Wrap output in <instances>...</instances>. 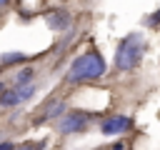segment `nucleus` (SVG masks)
I'll list each match as a JSON object with an SVG mask.
<instances>
[{
  "label": "nucleus",
  "mask_w": 160,
  "mask_h": 150,
  "mask_svg": "<svg viewBox=\"0 0 160 150\" xmlns=\"http://www.w3.org/2000/svg\"><path fill=\"white\" fill-rule=\"evenodd\" d=\"M45 142H22V145H15V150H42Z\"/></svg>",
  "instance_id": "9d476101"
},
{
  "label": "nucleus",
  "mask_w": 160,
  "mask_h": 150,
  "mask_svg": "<svg viewBox=\"0 0 160 150\" xmlns=\"http://www.w3.org/2000/svg\"><path fill=\"white\" fill-rule=\"evenodd\" d=\"M130 128H132V120L128 115H112V118H105L100 122V130L105 135H120V132H125Z\"/></svg>",
  "instance_id": "20e7f679"
},
{
  "label": "nucleus",
  "mask_w": 160,
  "mask_h": 150,
  "mask_svg": "<svg viewBox=\"0 0 160 150\" xmlns=\"http://www.w3.org/2000/svg\"><path fill=\"white\" fill-rule=\"evenodd\" d=\"M0 150H15V145H12V142H8V140H5V142H2V145H0Z\"/></svg>",
  "instance_id": "f8f14e48"
},
{
  "label": "nucleus",
  "mask_w": 160,
  "mask_h": 150,
  "mask_svg": "<svg viewBox=\"0 0 160 150\" xmlns=\"http://www.w3.org/2000/svg\"><path fill=\"white\" fill-rule=\"evenodd\" d=\"M62 115H65V102H62V100H55V102H50V105L45 108V112H42L40 118H35V125L48 122V120H52V118H62Z\"/></svg>",
  "instance_id": "39448f33"
},
{
  "label": "nucleus",
  "mask_w": 160,
  "mask_h": 150,
  "mask_svg": "<svg viewBox=\"0 0 160 150\" xmlns=\"http://www.w3.org/2000/svg\"><path fill=\"white\" fill-rule=\"evenodd\" d=\"M105 68H108V65H105L102 55L95 52V50H88V52H82V55H78V58L72 60V65H70L65 80H68V82H88V80H98V78L105 75Z\"/></svg>",
  "instance_id": "f257e3e1"
},
{
  "label": "nucleus",
  "mask_w": 160,
  "mask_h": 150,
  "mask_svg": "<svg viewBox=\"0 0 160 150\" xmlns=\"http://www.w3.org/2000/svg\"><path fill=\"white\" fill-rule=\"evenodd\" d=\"M145 52V38L140 32H130L120 40L115 50V68L118 70H132Z\"/></svg>",
  "instance_id": "f03ea898"
},
{
  "label": "nucleus",
  "mask_w": 160,
  "mask_h": 150,
  "mask_svg": "<svg viewBox=\"0 0 160 150\" xmlns=\"http://www.w3.org/2000/svg\"><path fill=\"white\" fill-rule=\"evenodd\" d=\"M145 25H150V28H155V25H160V10H155L148 20H145Z\"/></svg>",
  "instance_id": "9b49d317"
},
{
  "label": "nucleus",
  "mask_w": 160,
  "mask_h": 150,
  "mask_svg": "<svg viewBox=\"0 0 160 150\" xmlns=\"http://www.w3.org/2000/svg\"><path fill=\"white\" fill-rule=\"evenodd\" d=\"M32 75H35V70H32V68H22V70H18V75L12 78L15 88H28V85H30V80H32Z\"/></svg>",
  "instance_id": "0eeeda50"
},
{
  "label": "nucleus",
  "mask_w": 160,
  "mask_h": 150,
  "mask_svg": "<svg viewBox=\"0 0 160 150\" xmlns=\"http://www.w3.org/2000/svg\"><path fill=\"white\" fill-rule=\"evenodd\" d=\"M25 60H28L25 52H5V55H2V68H10V65H15V62H25Z\"/></svg>",
  "instance_id": "1a4fd4ad"
},
{
  "label": "nucleus",
  "mask_w": 160,
  "mask_h": 150,
  "mask_svg": "<svg viewBox=\"0 0 160 150\" xmlns=\"http://www.w3.org/2000/svg\"><path fill=\"white\" fill-rule=\"evenodd\" d=\"M70 15L65 12V10H55V12H50L48 15V25L52 28V30H68L70 28Z\"/></svg>",
  "instance_id": "423d86ee"
},
{
  "label": "nucleus",
  "mask_w": 160,
  "mask_h": 150,
  "mask_svg": "<svg viewBox=\"0 0 160 150\" xmlns=\"http://www.w3.org/2000/svg\"><path fill=\"white\" fill-rule=\"evenodd\" d=\"M90 122V115L88 112H68L58 120V130L62 135H72V132H80L85 130V125Z\"/></svg>",
  "instance_id": "7ed1b4c3"
},
{
  "label": "nucleus",
  "mask_w": 160,
  "mask_h": 150,
  "mask_svg": "<svg viewBox=\"0 0 160 150\" xmlns=\"http://www.w3.org/2000/svg\"><path fill=\"white\" fill-rule=\"evenodd\" d=\"M0 105H2V108H12V105H20L18 90H15V88H12V90H10V88H5V90H2V95H0Z\"/></svg>",
  "instance_id": "6e6552de"
}]
</instances>
